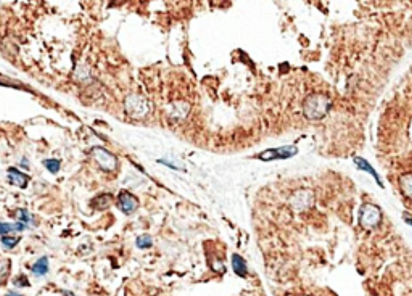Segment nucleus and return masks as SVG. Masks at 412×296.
Listing matches in <instances>:
<instances>
[{
	"label": "nucleus",
	"mask_w": 412,
	"mask_h": 296,
	"mask_svg": "<svg viewBox=\"0 0 412 296\" xmlns=\"http://www.w3.org/2000/svg\"><path fill=\"white\" fill-rule=\"evenodd\" d=\"M330 108V98L324 93H313L303 102V113L311 121L321 119L327 114Z\"/></svg>",
	"instance_id": "f257e3e1"
},
{
	"label": "nucleus",
	"mask_w": 412,
	"mask_h": 296,
	"mask_svg": "<svg viewBox=\"0 0 412 296\" xmlns=\"http://www.w3.org/2000/svg\"><path fill=\"white\" fill-rule=\"evenodd\" d=\"M90 156L98 164V168H102L106 172H113L118 168V158L102 147H93L90 150Z\"/></svg>",
	"instance_id": "f03ea898"
},
{
	"label": "nucleus",
	"mask_w": 412,
	"mask_h": 296,
	"mask_svg": "<svg viewBox=\"0 0 412 296\" xmlns=\"http://www.w3.org/2000/svg\"><path fill=\"white\" fill-rule=\"evenodd\" d=\"M126 111L131 118L142 119L150 113V103L140 95H131L126 98Z\"/></svg>",
	"instance_id": "7ed1b4c3"
},
{
	"label": "nucleus",
	"mask_w": 412,
	"mask_h": 296,
	"mask_svg": "<svg viewBox=\"0 0 412 296\" xmlns=\"http://www.w3.org/2000/svg\"><path fill=\"white\" fill-rule=\"evenodd\" d=\"M382 219V211L379 206H375L372 203L363 205L359 211V224L361 227L364 229H374L379 226V222Z\"/></svg>",
	"instance_id": "20e7f679"
},
{
	"label": "nucleus",
	"mask_w": 412,
	"mask_h": 296,
	"mask_svg": "<svg viewBox=\"0 0 412 296\" xmlns=\"http://www.w3.org/2000/svg\"><path fill=\"white\" fill-rule=\"evenodd\" d=\"M314 201V193L313 190L308 189H300L292 193L290 197V206L295 209V211H306L308 208H311Z\"/></svg>",
	"instance_id": "39448f33"
},
{
	"label": "nucleus",
	"mask_w": 412,
	"mask_h": 296,
	"mask_svg": "<svg viewBox=\"0 0 412 296\" xmlns=\"http://www.w3.org/2000/svg\"><path fill=\"white\" fill-rule=\"evenodd\" d=\"M118 206H119V209L122 213L131 214V213L135 211L137 208H139V200H137L131 192L122 190L118 195Z\"/></svg>",
	"instance_id": "423d86ee"
},
{
	"label": "nucleus",
	"mask_w": 412,
	"mask_h": 296,
	"mask_svg": "<svg viewBox=\"0 0 412 296\" xmlns=\"http://www.w3.org/2000/svg\"><path fill=\"white\" fill-rule=\"evenodd\" d=\"M6 179H8V182L11 185H16L19 189H26L27 182H29V177L16 168H8V176H6Z\"/></svg>",
	"instance_id": "0eeeda50"
},
{
	"label": "nucleus",
	"mask_w": 412,
	"mask_h": 296,
	"mask_svg": "<svg viewBox=\"0 0 412 296\" xmlns=\"http://www.w3.org/2000/svg\"><path fill=\"white\" fill-rule=\"evenodd\" d=\"M296 153L295 148H290V147H285V148H279V150H269L266 151V153H261L259 155V160H274V158H287V156H292Z\"/></svg>",
	"instance_id": "6e6552de"
},
{
	"label": "nucleus",
	"mask_w": 412,
	"mask_h": 296,
	"mask_svg": "<svg viewBox=\"0 0 412 296\" xmlns=\"http://www.w3.org/2000/svg\"><path fill=\"white\" fill-rule=\"evenodd\" d=\"M27 226L23 222H16V224H10V222H2L0 221V237L3 235H8L10 232H23Z\"/></svg>",
	"instance_id": "1a4fd4ad"
},
{
	"label": "nucleus",
	"mask_w": 412,
	"mask_h": 296,
	"mask_svg": "<svg viewBox=\"0 0 412 296\" xmlns=\"http://www.w3.org/2000/svg\"><path fill=\"white\" fill-rule=\"evenodd\" d=\"M48 269H50V266H48V258L47 256H42L37 263H35L32 266V274L35 277H42V276H45V274H48Z\"/></svg>",
	"instance_id": "9d476101"
},
{
	"label": "nucleus",
	"mask_w": 412,
	"mask_h": 296,
	"mask_svg": "<svg viewBox=\"0 0 412 296\" xmlns=\"http://www.w3.org/2000/svg\"><path fill=\"white\" fill-rule=\"evenodd\" d=\"M400 187H401V192L406 198L412 200V172L411 174H404L401 176L400 179Z\"/></svg>",
	"instance_id": "9b49d317"
},
{
	"label": "nucleus",
	"mask_w": 412,
	"mask_h": 296,
	"mask_svg": "<svg viewBox=\"0 0 412 296\" xmlns=\"http://www.w3.org/2000/svg\"><path fill=\"white\" fill-rule=\"evenodd\" d=\"M111 200H113V197L110 193H103V195H100V197L92 200V206L95 209H105L111 205Z\"/></svg>",
	"instance_id": "f8f14e48"
},
{
	"label": "nucleus",
	"mask_w": 412,
	"mask_h": 296,
	"mask_svg": "<svg viewBox=\"0 0 412 296\" xmlns=\"http://www.w3.org/2000/svg\"><path fill=\"white\" fill-rule=\"evenodd\" d=\"M232 266H234L235 274H238L240 277H247V266H245V261H243L242 256L234 255L232 256Z\"/></svg>",
	"instance_id": "ddd939ff"
},
{
	"label": "nucleus",
	"mask_w": 412,
	"mask_h": 296,
	"mask_svg": "<svg viewBox=\"0 0 412 296\" xmlns=\"http://www.w3.org/2000/svg\"><path fill=\"white\" fill-rule=\"evenodd\" d=\"M21 238L19 237H13V235H3V237H0V242H2V245L6 248V250H13L16 247V245L19 243Z\"/></svg>",
	"instance_id": "4468645a"
},
{
	"label": "nucleus",
	"mask_w": 412,
	"mask_h": 296,
	"mask_svg": "<svg viewBox=\"0 0 412 296\" xmlns=\"http://www.w3.org/2000/svg\"><path fill=\"white\" fill-rule=\"evenodd\" d=\"M354 163H356V166H358L359 169H364V171H367V172H371V176H372V177H374L375 180H377L379 184H380V180H379V176H377V172H375V171H374V169L371 168V164H367V163H366V161L363 160V158H354Z\"/></svg>",
	"instance_id": "2eb2a0df"
},
{
	"label": "nucleus",
	"mask_w": 412,
	"mask_h": 296,
	"mask_svg": "<svg viewBox=\"0 0 412 296\" xmlns=\"http://www.w3.org/2000/svg\"><path fill=\"white\" fill-rule=\"evenodd\" d=\"M10 266H11V261L10 259H2L0 261V285L3 284L5 279L8 277L10 274Z\"/></svg>",
	"instance_id": "dca6fc26"
},
{
	"label": "nucleus",
	"mask_w": 412,
	"mask_h": 296,
	"mask_svg": "<svg viewBox=\"0 0 412 296\" xmlns=\"http://www.w3.org/2000/svg\"><path fill=\"white\" fill-rule=\"evenodd\" d=\"M44 166L52 172V174H56V172H60V168H61V161L60 160H45L44 161Z\"/></svg>",
	"instance_id": "f3484780"
},
{
	"label": "nucleus",
	"mask_w": 412,
	"mask_h": 296,
	"mask_svg": "<svg viewBox=\"0 0 412 296\" xmlns=\"http://www.w3.org/2000/svg\"><path fill=\"white\" fill-rule=\"evenodd\" d=\"M135 245H137L139 248L145 250V248H150L151 245H153V242H151V237H150V235H140L139 238H137Z\"/></svg>",
	"instance_id": "a211bd4d"
},
{
	"label": "nucleus",
	"mask_w": 412,
	"mask_h": 296,
	"mask_svg": "<svg viewBox=\"0 0 412 296\" xmlns=\"http://www.w3.org/2000/svg\"><path fill=\"white\" fill-rule=\"evenodd\" d=\"M16 218H18V222H23V224H26V226H29L31 216H29V213L26 211V209H16Z\"/></svg>",
	"instance_id": "6ab92c4d"
},
{
	"label": "nucleus",
	"mask_w": 412,
	"mask_h": 296,
	"mask_svg": "<svg viewBox=\"0 0 412 296\" xmlns=\"http://www.w3.org/2000/svg\"><path fill=\"white\" fill-rule=\"evenodd\" d=\"M13 284L16 287H29V280H27L24 276H18L15 280H13Z\"/></svg>",
	"instance_id": "aec40b11"
},
{
	"label": "nucleus",
	"mask_w": 412,
	"mask_h": 296,
	"mask_svg": "<svg viewBox=\"0 0 412 296\" xmlns=\"http://www.w3.org/2000/svg\"><path fill=\"white\" fill-rule=\"evenodd\" d=\"M21 166H23V168H26V169L29 168V164H27V160H26V158H23V163H21Z\"/></svg>",
	"instance_id": "412c9836"
},
{
	"label": "nucleus",
	"mask_w": 412,
	"mask_h": 296,
	"mask_svg": "<svg viewBox=\"0 0 412 296\" xmlns=\"http://www.w3.org/2000/svg\"><path fill=\"white\" fill-rule=\"evenodd\" d=\"M6 296H23V295H19V293H15V292H13V293H11V292H8V293H6Z\"/></svg>",
	"instance_id": "4be33fe9"
},
{
	"label": "nucleus",
	"mask_w": 412,
	"mask_h": 296,
	"mask_svg": "<svg viewBox=\"0 0 412 296\" xmlns=\"http://www.w3.org/2000/svg\"><path fill=\"white\" fill-rule=\"evenodd\" d=\"M404 221H408L409 224H412V218H409V216H404Z\"/></svg>",
	"instance_id": "5701e85b"
},
{
	"label": "nucleus",
	"mask_w": 412,
	"mask_h": 296,
	"mask_svg": "<svg viewBox=\"0 0 412 296\" xmlns=\"http://www.w3.org/2000/svg\"><path fill=\"white\" fill-rule=\"evenodd\" d=\"M64 296H76V295L71 293V292H64Z\"/></svg>",
	"instance_id": "b1692460"
},
{
	"label": "nucleus",
	"mask_w": 412,
	"mask_h": 296,
	"mask_svg": "<svg viewBox=\"0 0 412 296\" xmlns=\"http://www.w3.org/2000/svg\"><path fill=\"white\" fill-rule=\"evenodd\" d=\"M305 296H306V295H305Z\"/></svg>",
	"instance_id": "393cba45"
}]
</instances>
